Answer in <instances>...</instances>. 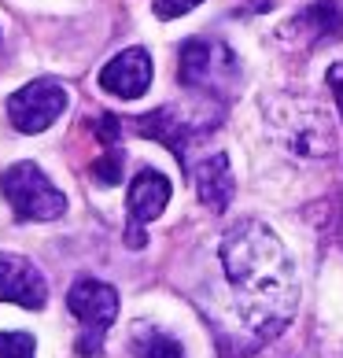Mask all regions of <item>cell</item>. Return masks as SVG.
I'll return each instance as SVG.
<instances>
[{
  "label": "cell",
  "mask_w": 343,
  "mask_h": 358,
  "mask_svg": "<svg viewBox=\"0 0 343 358\" xmlns=\"http://www.w3.org/2000/svg\"><path fill=\"white\" fill-rule=\"evenodd\" d=\"M133 355L137 358H184V348L170 333H163V329L137 325L133 329Z\"/></svg>",
  "instance_id": "obj_13"
},
{
  "label": "cell",
  "mask_w": 343,
  "mask_h": 358,
  "mask_svg": "<svg viewBox=\"0 0 343 358\" xmlns=\"http://www.w3.org/2000/svg\"><path fill=\"white\" fill-rule=\"evenodd\" d=\"M67 307L82 322V336H78V355L82 358H100L103 355V336L118 317V292L111 285L96 281V277H82L67 292Z\"/></svg>",
  "instance_id": "obj_5"
},
{
  "label": "cell",
  "mask_w": 343,
  "mask_h": 358,
  "mask_svg": "<svg viewBox=\"0 0 343 358\" xmlns=\"http://www.w3.org/2000/svg\"><path fill=\"white\" fill-rule=\"evenodd\" d=\"M295 30L307 34V45L321 48V45L336 41V37L343 34V11H340V4H333V0H314L292 26H281V37L295 34Z\"/></svg>",
  "instance_id": "obj_12"
},
{
  "label": "cell",
  "mask_w": 343,
  "mask_h": 358,
  "mask_svg": "<svg viewBox=\"0 0 343 358\" xmlns=\"http://www.w3.org/2000/svg\"><path fill=\"white\" fill-rule=\"evenodd\" d=\"M152 56H148V48H122L118 56H111L108 63H103V71H100V89L103 92H111V96H122V100H137L148 92L152 85Z\"/></svg>",
  "instance_id": "obj_9"
},
{
  "label": "cell",
  "mask_w": 343,
  "mask_h": 358,
  "mask_svg": "<svg viewBox=\"0 0 343 358\" xmlns=\"http://www.w3.org/2000/svg\"><path fill=\"white\" fill-rule=\"evenodd\" d=\"M129 122H133V134L166 144V148L174 152V159L181 163V170H189V152H192V144L200 141L203 134H210V129H214V122H200V118H196L192 111L174 108V103H166V108H155V111L140 115V118H129Z\"/></svg>",
  "instance_id": "obj_7"
},
{
  "label": "cell",
  "mask_w": 343,
  "mask_h": 358,
  "mask_svg": "<svg viewBox=\"0 0 343 358\" xmlns=\"http://www.w3.org/2000/svg\"><path fill=\"white\" fill-rule=\"evenodd\" d=\"M203 0H152V11L159 19H181V15H189L192 8H200Z\"/></svg>",
  "instance_id": "obj_16"
},
{
  "label": "cell",
  "mask_w": 343,
  "mask_h": 358,
  "mask_svg": "<svg viewBox=\"0 0 343 358\" xmlns=\"http://www.w3.org/2000/svg\"><path fill=\"white\" fill-rule=\"evenodd\" d=\"M270 137L292 159H328L336 152V129L318 100L292 96V92H277L262 100Z\"/></svg>",
  "instance_id": "obj_2"
},
{
  "label": "cell",
  "mask_w": 343,
  "mask_h": 358,
  "mask_svg": "<svg viewBox=\"0 0 343 358\" xmlns=\"http://www.w3.org/2000/svg\"><path fill=\"white\" fill-rule=\"evenodd\" d=\"M170 203V181L159 170H140L129 181L126 192V210H129V229H126V244L129 248H144V225L155 222Z\"/></svg>",
  "instance_id": "obj_8"
},
{
  "label": "cell",
  "mask_w": 343,
  "mask_h": 358,
  "mask_svg": "<svg viewBox=\"0 0 343 358\" xmlns=\"http://www.w3.org/2000/svg\"><path fill=\"white\" fill-rule=\"evenodd\" d=\"M0 303H15L26 310H41L48 303L45 273L22 255H0Z\"/></svg>",
  "instance_id": "obj_10"
},
{
  "label": "cell",
  "mask_w": 343,
  "mask_h": 358,
  "mask_svg": "<svg viewBox=\"0 0 343 358\" xmlns=\"http://www.w3.org/2000/svg\"><path fill=\"white\" fill-rule=\"evenodd\" d=\"M218 255L244 329L255 343L277 340L299 307V277L277 233L258 218H240L226 229Z\"/></svg>",
  "instance_id": "obj_1"
},
{
  "label": "cell",
  "mask_w": 343,
  "mask_h": 358,
  "mask_svg": "<svg viewBox=\"0 0 343 358\" xmlns=\"http://www.w3.org/2000/svg\"><path fill=\"white\" fill-rule=\"evenodd\" d=\"M92 129H96V137L108 144V148H115V141L122 137V118H115V115H100L96 122H92Z\"/></svg>",
  "instance_id": "obj_17"
},
{
  "label": "cell",
  "mask_w": 343,
  "mask_h": 358,
  "mask_svg": "<svg viewBox=\"0 0 343 358\" xmlns=\"http://www.w3.org/2000/svg\"><path fill=\"white\" fill-rule=\"evenodd\" d=\"M37 343L30 333H0V358H34Z\"/></svg>",
  "instance_id": "obj_15"
},
{
  "label": "cell",
  "mask_w": 343,
  "mask_h": 358,
  "mask_svg": "<svg viewBox=\"0 0 343 358\" xmlns=\"http://www.w3.org/2000/svg\"><path fill=\"white\" fill-rule=\"evenodd\" d=\"M177 78L184 89L203 92V96H226V92L240 82V63H236L233 48L221 41H207V37H192L181 45L177 56Z\"/></svg>",
  "instance_id": "obj_4"
},
{
  "label": "cell",
  "mask_w": 343,
  "mask_h": 358,
  "mask_svg": "<svg viewBox=\"0 0 343 358\" xmlns=\"http://www.w3.org/2000/svg\"><path fill=\"white\" fill-rule=\"evenodd\" d=\"M92 178H96L100 185H108V189L122 181V152H118V148H108V152H103L96 163H92Z\"/></svg>",
  "instance_id": "obj_14"
},
{
  "label": "cell",
  "mask_w": 343,
  "mask_h": 358,
  "mask_svg": "<svg viewBox=\"0 0 343 358\" xmlns=\"http://www.w3.org/2000/svg\"><path fill=\"white\" fill-rule=\"evenodd\" d=\"M71 89L59 78H34L8 96V122L19 134H45L56 118L67 111Z\"/></svg>",
  "instance_id": "obj_6"
},
{
  "label": "cell",
  "mask_w": 343,
  "mask_h": 358,
  "mask_svg": "<svg viewBox=\"0 0 343 358\" xmlns=\"http://www.w3.org/2000/svg\"><path fill=\"white\" fill-rule=\"evenodd\" d=\"M0 192L19 222H56L67 215V196L37 163H11L0 174Z\"/></svg>",
  "instance_id": "obj_3"
},
{
  "label": "cell",
  "mask_w": 343,
  "mask_h": 358,
  "mask_svg": "<svg viewBox=\"0 0 343 358\" xmlns=\"http://www.w3.org/2000/svg\"><path fill=\"white\" fill-rule=\"evenodd\" d=\"M328 85H333L336 103H340V115H343V63H336V67L328 71Z\"/></svg>",
  "instance_id": "obj_18"
},
{
  "label": "cell",
  "mask_w": 343,
  "mask_h": 358,
  "mask_svg": "<svg viewBox=\"0 0 343 358\" xmlns=\"http://www.w3.org/2000/svg\"><path fill=\"white\" fill-rule=\"evenodd\" d=\"M192 185H196L200 203H203L207 210H214V215H221V210L233 203V192H236L226 152H214V155L200 159V163H196V170H192Z\"/></svg>",
  "instance_id": "obj_11"
}]
</instances>
